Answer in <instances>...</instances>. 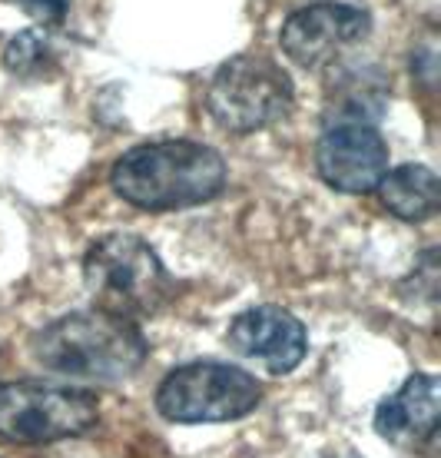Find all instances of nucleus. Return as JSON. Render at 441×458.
Listing matches in <instances>:
<instances>
[{"label":"nucleus","instance_id":"1","mask_svg":"<svg viewBox=\"0 0 441 458\" xmlns=\"http://www.w3.org/2000/svg\"><path fill=\"white\" fill-rule=\"evenodd\" d=\"M110 183L130 207L166 213L216 199L226 186V163L206 143L159 140L126 149L114 163Z\"/></svg>","mask_w":441,"mask_h":458},{"label":"nucleus","instance_id":"2","mask_svg":"<svg viewBox=\"0 0 441 458\" xmlns=\"http://www.w3.org/2000/svg\"><path fill=\"white\" fill-rule=\"evenodd\" d=\"M149 345L133 319L103 310L70 312L34 335V359L70 378L120 382L143 366Z\"/></svg>","mask_w":441,"mask_h":458},{"label":"nucleus","instance_id":"3","mask_svg":"<svg viewBox=\"0 0 441 458\" xmlns=\"http://www.w3.org/2000/svg\"><path fill=\"white\" fill-rule=\"evenodd\" d=\"M83 283L97 310L133 322L159 312L176 296V283L157 250L130 233L100 236L93 242L83 256Z\"/></svg>","mask_w":441,"mask_h":458},{"label":"nucleus","instance_id":"4","mask_svg":"<svg viewBox=\"0 0 441 458\" xmlns=\"http://www.w3.org/2000/svg\"><path fill=\"white\" fill-rule=\"evenodd\" d=\"M293 106V81L266 54H239L216 70L206 110L229 133H256L279 123Z\"/></svg>","mask_w":441,"mask_h":458},{"label":"nucleus","instance_id":"5","mask_svg":"<svg viewBox=\"0 0 441 458\" xmlns=\"http://www.w3.org/2000/svg\"><path fill=\"white\" fill-rule=\"evenodd\" d=\"M100 405L90 392L57 382H4L0 386V438L17 445L64 442L90 432Z\"/></svg>","mask_w":441,"mask_h":458},{"label":"nucleus","instance_id":"6","mask_svg":"<svg viewBox=\"0 0 441 458\" xmlns=\"http://www.w3.org/2000/svg\"><path fill=\"white\" fill-rule=\"evenodd\" d=\"M262 402V386L246 369L226 362H190L159 382L157 409L180 425L233 422Z\"/></svg>","mask_w":441,"mask_h":458},{"label":"nucleus","instance_id":"7","mask_svg":"<svg viewBox=\"0 0 441 458\" xmlns=\"http://www.w3.org/2000/svg\"><path fill=\"white\" fill-rule=\"evenodd\" d=\"M318 176L342 193H372L388 173V147L362 116H342L326 126L316 147Z\"/></svg>","mask_w":441,"mask_h":458},{"label":"nucleus","instance_id":"8","mask_svg":"<svg viewBox=\"0 0 441 458\" xmlns=\"http://www.w3.org/2000/svg\"><path fill=\"white\" fill-rule=\"evenodd\" d=\"M369 34V13L349 4H312L295 11L279 30L285 57L306 70L332 64L342 50L355 47Z\"/></svg>","mask_w":441,"mask_h":458},{"label":"nucleus","instance_id":"9","mask_svg":"<svg viewBox=\"0 0 441 458\" xmlns=\"http://www.w3.org/2000/svg\"><path fill=\"white\" fill-rule=\"evenodd\" d=\"M226 343L233 352L250 362H259L272 376L293 372L306 359L309 349L306 326L279 306H256L236 316L226 333Z\"/></svg>","mask_w":441,"mask_h":458},{"label":"nucleus","instance_id":"10","mask_svg":"<svg viewBox=\"0 0 441 458\" xmlns=\"http://www.w3.org/2000/svg\"><path fill=\"white\" fill-rule=\"evenodd\" d=\"M441 382L431 372H415L405 386L375 409V432L395 445H421L438 432Z\"/></svg>","mask_w":441,"mask_h":458},{"label":"nucleus","instance_id":"11","mask_svg":"<svg viewBox=\"0 0 441 458\" xmlns=\"http://www.w3.org/2000/svg\"><path fill=\"white\" fill-rule=\"evenodd\" d=\"M375 190L382 193V203L388 207V213H395L398 219H408V223L431 219L441 209L438 173L421 166V163L388 170Z\"/></svg>","mask_w":441,"mask_h":458},{"label":"nucleus","instance_id":"12","mask_svg":"<svg viewBox=\"0 0 441 458\" xmlns=\"http://www.w3.org/2000/svg\"><path fill=\"white\" fill-rule=\"evenodd\" d=\"M4 64L11 73L17 77H34L40 73L47 64V40L37 30H23L7 44V54H4Z\"/></svg>","mask_w":441,"mask_h":458},{"label":"nucleus","instance_id":"13","mask_svg":"<svg viewBox=\"0 0 441 458\" xmlns=\"http://www.w3.org/2000/svg\"><path fill=\"white\" fill-rule=\"evenodd\" d=\"M17 4L27 7V11L34 13V17H40V21H60L70 7V0H17Z\"/></svg>","mask_w":441,"mask_h":458}]
</instances>
